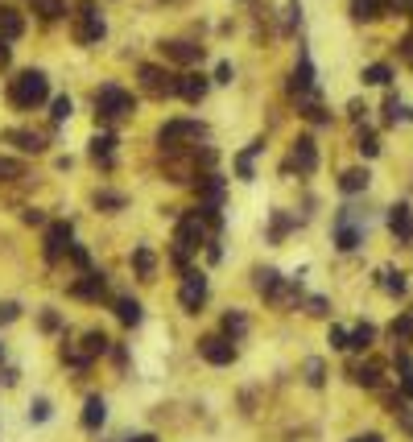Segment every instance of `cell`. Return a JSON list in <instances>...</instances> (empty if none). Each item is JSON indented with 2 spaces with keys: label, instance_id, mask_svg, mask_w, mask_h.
Instances as JSON below:
<instances>
[{
  "label": "cell",
  "instance_id": "1",
  "mask_svg": "<svg viewBox=\"0 0 413 442\" xmlns=\"http://www.w3.org/2000/svg\"><path fill=\"white\" fill-rule=\"evenodd\" d=\"M46 95H50V83H46V74H41V70H21V74L8 83V103H12V108H21V112H29V108L46 103Z\"/></svg>",
  "mask_w": 413,
  "mask_h": 442
},
{
  "label": "cell",
  "instance_id": "2",
  "mask_svg": "<svg viewBox=\"0 0 413 442\" xmlns=\"http://www.w3.org/2000/svg\"><path fill=\"white\" fill-rule=\"evenodd\" d=\"M137 108V99L124 91V87H116V83H103L99 91H95V116L99 120H120V116H128Z\"/></svg>",
  "mask_w": 413,
  "mask_h": 442
},
{
  "label": "cell",
  "instance_id": "3",
  "mask_svg": "<svg viewBox=\"0 0 413 442\" xmlns=\"http://www.w3.org/2000/svg\"><path fill=\"white\" fill-rule=\"evenodd\" d=\"M199 137H207V124H203V120H170V124H161V132H157V141H161L165 153H178L186 141H199Z\"/></svg>",
  "mask_w": 413,
  "mask_h": 442
},
{
  "label": "cell",
  "instance_id": "4",
  "mask_svg": "<svg viewBox=\"0 0 413 442\" xmlns=\"http://www.w3.org/2000/svg\"><path fill=\"white\" fill-rule=\"evenodd\" d=\"M137 74H141V87L149 95H178V74H170L161 66H141Z\"/></svg>",
  "mask_w": 413,
  "mask_h": 442
},
{
  "label": "cell",
  "instance_id": "5",
  "mask_svg": "<svg viewBox=\"0 0 413 442\" xmlns=\"http://www.w3.org/2000/svg\"><path fill=\"white\" fill-rule=\"evenodd\" d=\"M199 244H203V219H199V215H182V219H178V236H174V252L186 257V252H194Z\"/></svg>",
  "mask_w": 413,
  "mask_h": 442
},
{
  "label": "cell",
  "instance_id": "6",
  "mask_svg": "<svg viewBox=\"0 0 413 442\" xmlns=\"http://www.w3.org/2000/svg\"><path fill=\"white\" fill-rule=\"evenodd\" d=\"M335 244H339V252H356L364 244V228L352 223V207H343L335 219Z\"/></svg>",
  "mask_w": 413,
  "mask_h": 442
},
{
  "label": "cell",
  "instance_id": "7",
  "mask_svg": "<svg viewBox=\"0 0 413 442\" xmlns=\"http://www.w3.org/2000/svg\"><path fill=\"white\" fill-rule=\"evenodd\" d=\"M199 356H203L207 364H232V360H236V348H232L228 335H207V339H199Z\"/></svg>",
  "mask_w": 413,
  "mask_h": 442
},
{
  "label": "cell",
  "instance_id": "8",
  "mask_svg": "<svg viewBox=\"0 0 413 442\" xmlns=\"http://www.w3.org/2000/svg\"><path fill=\"white\" fill-rule=\"evenodd\" d=\"M74 37H79L83 46H91V41H99V37H103V17L95 12V4H91V0L79 8V29H74Z\"/></svg>",
  "mask_w": 413,
  "mask_h": 442
},
{
  "label": "cell",
  "instance_id": "9",
  "mask_svg": "<svg viewBox=\"0 0 413 442\" xmlns=\"http://www.w3.org/2000/svg\"><path fill=\"white\" fill-rule=\"evenodd\" d=\"M178 302H182L190 314H199V306L207 302V277H203V273H186V281H182V290H178Z\"/></svg>",
  "mask_w": 413,
  "mask_h": 442
},
{
  "label": "cell",
  "instance_id": "10",
  "mask_svg": "<svg viewBox=\"0 0 413 442\" xmlns=\"http://www.w3.org/2000/svg\"><path fill=\"white\" fill-rule=\"evenodd\" d=\"M161 54H165L170 62L190 66V62H199V58H203V46H194V41H161Z\"/></svg>",
  "mask_w": 413,
  "mask_h": 442
},
{
  "label": "cell",
  "instance_id": "11",
  "mask_svg": "<svg viewBox=\"0 0 413 442\" xmlns=\"http://www.w3.org/2000/svg\"><path fill=\"white\" fill-rule=\"evenodd\" d=\"M294 165L302 174H314L319 170V149H314V137H298L294 141Z\"/></svg>",
  "mask_w": 413,
  "mask_h": 442
},
{
  "label": "cell",
  "instance_id": "12",
  "mask_svg": "<svg viewBox=\"0 0 413 442\" xmlns=\"http://www.w3.org/2000/svg\"><path fill=\"white\" fill-rule=\"evenodd\" d=\"M103 290H108V277H103V273H95V269H87V273H83V281H74V285H70V294H74V298H87V302H95Z\"/></svg>",
  "mask_w": 413,
  "mask_h": 442
},
{
  "label": "cell",
  "instance_id": "13",
  "mask_svg": "<svg viewBox=\"0 0 413 442\" xmlns=\"http://www.w3.org/2000/svg\"><path fill=\"white\" fill-rule=\"evenodd\" d=\"M207 87H211L207 74H178V95H182L186 103H199V99L207 95Z\"/></svg>",
  "mask_w": 413,
  "mask_h": 442
},
{
  "label": "cell",
  "instance_id": "14",
  "mask_svg": "<svg viewBox=\"0 0 413 442\" xmlns=\"http://www.w3.org/2000/svg\"><path fill=\"white\" fill-rule=\"evenodd\" d=\"M66 248H70V223H54V228L46 232V257L58 261Z\"/></svg>",
  "mask_w": 413,
  "mask_h": 442
},
{
  "label": "cell",
  "instance_id": "15",
  "mask_svg": "<svg viewBox=\"0 0 413 442\" xmlns=\"http://www.w3.org/2000/svg\"><path fill=\"white\" fill-rule=\"evenodd\" d=\"M290 87H294L298 95H306V91L314 87V62H310V54H306V50L298 54V66H294V83H290Z\"/></svg>",
  "mask_w": 413,
  "mask_h": 442
},
{
  "label": "cell",
  "instance_id": "16",
  "mask_svg": "<svg viewBox=\"0 0 413 442\" xmlns=\"http://www.w3.org/2000/svg\"><path fill=\"white\" fill-rule=\"evenodd\" d=\"M21 33H25L21 12H17V8H8V4H0V41H17Z\"/></svg>",
  "mask_w": 413,
  "mask_h": 442
},
{
  "label": "cell",
  "instance_id": "17",
  "mask_svg": "<svg viewBox=\"0 0 413 442\" xmlns=\"http://www.w3.org/2000/svg\"><path fill=\"white\" fill-rule=\"evenodd\" d=\"M4 141H12L21 153H41L46 149V141L37 132H29V128H12V132H4Z\"/></svg>",
  "mask_w": 413,
  "mask_h": 442
},
{
  "label": "cell",
  "instance_id": "18",
  "mask_svg": "<svg viewBox=\"0 0 413 442\" xmlns=\"http://www.w3.org/2000/svg\"><path fill=\"white\" fill-rule=\"evenodd\" d=\"M199 199H203V207H219V199H223V178H219V174L199 178Z\"/></svg>",
  "mask_w": 413,
  "mask_h": 442
},
{
  "label": "cell",
  "instance_id": "19",
  "mask_svg": "<svg viewBox=\"0 0 413 442\" xmlns=\"http://www.w3.org/2000/svg\"><path fill=\"white\" fill-rule=\"evenodd\" d=\"M389 228H393L401 240H413V219H410V207H405V203H397V207L389 211Z\"/></svg>",
  "mask_w": 413,
  "mask_h": 442
},
{
  "label": "cell",
  "instance_id": "20",
  "mask_svg": "<svg viewBox=\"0 0 413 442\" xmlns=\"http://www.w3.org/2000/svg\"><path fill=\"white\" fill-rule=\"evenodd\" d=\"M368 182H372L368 170H347V174L339 178V190H343V194H360V190H368Z\"/></svg>",
  "mask_w": 413,
  "mask_h": 442
},
{
  "label": "cell",
  "instance_id": "21",
  "mask_svg": "<svg viewBox=\"0 0 413 442\" xmlns=\"http://www.w3.org/2000/svg\"><path fill=\"white\" fill-rule=\"evenodd\" d=\"M103 418H108L103 397H87V405H83V426H87V430H95V426H103Z\"/></svg>",
  "mask_w": 413,
  "mask_h": 442
},
{
  "label": "cell",
  "instance_id": "22",
  "mask_svg": "<svg viewBox=\"0 0 413 442\" xmlns=\"http://www.w3.org/2000/svg\"><path fill=\"white\" fill-rule=\"evenodd\" d=\"M116 319H120L124 327H137V323L145 319V310H141V302H132V298H120V302H116Z\"/></svg>",
  "mask_w": 413,
  "mask_h": 442
},
{
  "label": "cell",
  "instance_id": "23",
  "mask_svg": "<svg viewBox=\"0 0 413 442\" xmlns=\"http://www.w3.org/2000/svg\"><path fill=\"white\" fill-rule=\"evenodd\" d=\"M112 149H116V137H112V132H99V137L91 141V157L103 161V165H112Z\"/></svg>",
  "mask_w": 413,
  "mask_h": 442
},
{
  "label": "cell",
  "instance_id": "24",
  "mask_svg": "<svg viewBox=\"0 0 413 442\" xmlns=\"http://www.w3.org/2000/svg\"><path fill=\"white\" fill-rule=\"evenodd\" d=\"M372 339H376V327H372V323H360V327L347 335V348H352V352H364V348H372Z\"/></svg>",
  "mask_w": 413,
  "mask_h": 442
},
{
  "label": "cell",
  "instance_id": "25",
  "mask_svg": "<svg viewBox=\"0 0 413 442\" xmlns=\"http://www.w3.org/2000/svg\"><path fill=\"white\" fill-rule=\"evenodd\" d=\"M364 83H368V87H389V83H393V66H385V62L364 66Z\"/></svg>",
  "mask_w": 413,
  "mask_h": 442
},
{
  "label": "cell",
  "instance_id": "26",
  "mask_svg": "<svg viewBox=\"0 0 413 442\" xmlns=\"http://www.w3.org/2000/svg\"><path fill=\"white\" fill-rule=\"evenodd\" d=\"M261 149H265V141H252V145L236 157V170H240V178H244V182H252V157H256Z\"/></svg>",
  "mask_w": 413,
  "mask_h": 442
},
{
  "label": "cell",
  "instance_id": "27",
  "mask_svg": "<svg viewBox=\"0 0 413 442\" xmlns=\"http://www.w3.org/2000/svg\"><path fill=\"white\" fill-rule=\"evenodd\" d=\"M223 331H228V339L236 343V339H240V335L248 331V319H244L240 310H232V314H223Z\"/></svg>",
  "mask_w": 413,
  "mask_h": 442
},
{
  "label": "cell",
  "instance_id": "28",
  "mask_svg": "<svg viewBox=\"0 0 413 442\" xmlns=\"http://www.w3.org/2000/svg\"><path fill=\"white\" fill-rule=\"evenodd\" d=\"M103 352H108V335H103V331H91V335L83 339V356L91 360V356H103Z\"/></svg>",
  "mask_w": 413,
  "mask_h": 442
},
{
  "label": "cell",
  "instance_id": "29",
  "mask_svg": "<svg viewBox=\"0 0 413 442\" xmlns=\"http://www.w3.org/2000/svg\"><path fill=\"white\" fill-rule=\"evenodd\" d=\"M352 17H356V21H372V17H381V0H352Z\"/></svg>",
  "mask_w": 413,
  "mask_h": 442
},
{
  "label": "cell",
  "instance_id": "30",
  "mask_svg": "<svg viewBox=\"0 0 413 442\" xmlns=\"http://www.w3.org/2000/svg\"><path fill=\"white\" fill-rule=\"evenodd\" d=\"M356 149H360L364 157H376V153H381V141H376V132H368V128H364V132L356 137Z\"/></svg>",
  "mask_w": 413,
  "mask_h": 442
},
{
  "label": "cell",
  "instance_id": "31",
  "mask_svg": "<svg viewBox=\"0 0 413 442\" xmlns=\"http://www.w3.org/2000/svg\"><path fill=\"white\" fill-rule=\"evenodd\" d=\"M389 335H393V339H401V343H410V339H413V314H401V319L389 327Z\"/></svg>",
  "mask_w": 413,
  "mask_h": 442
},
{
  "label": "cell",
  "instance_id": "32",
  "mask_svg": "<svg viewBox=\"0 0 413 442\" xmlns=\"http://www.w3.org/2000/svg\"><path fill=\"white\" fill-rule=\"evenodd\" d=\"M33 8H37L46 21H58V17L66 12V4H62V0H33Z\"/></svg>",
  "mask_w": 413,
  "mask_h": 442
},
{
  "label": "cell",
  "instance_id": "33",
  "mask_svg": "<svg viewBox=\"0 0 413 442\" xmlns=\"http://www.w3.org/2000/svg\"><path fill=\"white\" fill-rule=\"evenodd\" d=\"M132 265H137L141 277H153V252H149V248H137V252H132Z\"/></svg>",
  "mask_w": 413,
  "mask_h": 442
},
{
  "label": "cell",
  "instance_id": "34",
  "mask_svg": "<svg viewBox=\"0 0 413 442\" xmlns=\"http://www.w3.org/2000/svg\"><path fill=\"white\" fill-rule=\"evenodd\" d=\"M352 376H356V385H364V389H376V385H381V372H376L372 364H368V368H356Z\"/></svg>",
  "mask_w": 413,
  "mask_h": 442
},
{
  "label": "cell",
  "instance_id": "35",
  "mask_svg": "<svg viewBox=\"0 0 413 442\" xmlns=\"http://www.w3.org/2000/svg\"><path fill=\"white\" fill-rule=\"evenodd\" d=\"M21 174H25V165H21V161L0 157V182H12V178H21Z\"/></svg>",
  "mask_w": 413,
  "mask_h": 442
},
{
  "label": "cell",
  "instance_id": "36",
  "mask_svg": "<svg viewBox=\"0 0 413 442\" xmlns=\"http://www.w3.org/2000/svg\"><path fill=\"white\" fill-rule=\"evenodd\" d=\"M66 116H70V99H66V95H58V99L50 103V120H54V124H62Z\"/></svg>",
  "mask_w": 413,
  "mask_h": 442
},
{
  "label": "cell",
  "instance_id": "37",
  "mask_svg": "<svg viewBox=\"0 0 413 442\" xmlns=\"http://www.w3.org/2000/svg\"><path fill=\"white\" fill-rule=\"evenodd\" d=\"M95 207H112V211H120V207H124V194H112V190H99V194H95Z\"/></svg>",
  "mask_w": 413,
  "mask_h": 442
},
{
  "label": "cell",
  "instance_id": "38",
  "mask_svg": "<svg viewBox=\"0 0 413 442\" xmlns=\"http://www.w3.org/2000/svg\"><path fill=\"white\" fill-rule=\"evenodd\" d=\"M381 285H385V290H389V294H397V298H401V294H405V277H401V273H393V269H389V273H385V281H381Z\"/></svg>",
  "mask_w": 413,
  "mask_h": 442
},
{
  "label": "cell",
  "instance_id": "39",
  "mask_svg": "<svg viewBox=\"0 0 413 442\" xmlns=\"http://www.w3.org/2000/svg\"><path fill=\"white\" fill-rule=\"evenodd\" d=\"M29 418H33V422H46V418H50V401H46V397H37V401L29 405Z\"/></svg>",
  "mask_w": 413,
  "mask_h": 442
},
{
  "label": "cell",
  "instance_id": "40",
  "mask_svg": "<svg viewBox=\"0 0 413 442\" xmlns=\"http://www.w3.org/2000/svg\"><path fill=\"white\" fill-rule=\"evenodd\" d=\"M397 116H401V99H397V95H389V99H385V120H389V124H397Z\"/></svg>",
  "mask_w": 413,
  "mask_h": 442
},
{
  "label": "cell",
  "instance_id": "41",
  "mask_svg": "<svg viewBox=\"0 0 413 442\" xmlns=\"http://www.w3.org/2000/svg\"><path fill=\"white\" fill-rule=\"evenodd\" d=\"M298 17H302V4H298V0H290V4H285V29H294V21H298Z\"/></svg>",
  "mask_w": 413,
  "mask_h": 442
},
{
  "label": "cell",
  "instance_id": "42",
  "mask_svg": "<svg viewBox=\"0 0 413 442\" xmlns=\"http://www.w3.org/2000/svg\"><path fill=\"white\" fill-rule=\"evenodd\" d=\"M66 252H70V261H74L79 269H87V248H83V244H70Z\"/></svg>",
  "mask_w": 413,
  "mask_h": 442
},
{
  "label": "cell",
  "instance_id": "43",
  "mask_svg": "<svg viewBox=\"0 0 413 442\" xmlns=\"http://www.w3.org/2000/svg\"><path fill=\"white\" fill-rule=\"evenodd\" d=\"M17 314H21V306H17V302H0V323H12Z\"/></svg>",
  "mask_w": 413,
  "mask_h": 442
},
{
  "label": "cell",
  "instance_id": "44",
  "mask_svg": "<svg viewBox=\"0 0 413 442\" xmlns=\"http://www.w3.org/2000/svg\"><path fill=\"white\" fill-rule=\"evenodd\" d=\"M215 83H232V62H219V66H215Z\"/></svg>",
  "mask_w": 413,
  "mask_h": 442
},
{
  "label": "cell",
  "instance_id": "45",
  "mask_svg": "<svg viewBox=\"0 0 413 442\" xmlns=\"http://www.w3.org/2000/svg\"><path fill=\"white\" fill-rule=\"evenodd\" d=\"M331 348H339V352H343V348H347V331H339V327H331Z\"/></svg>",
  "mask_w": 413,
  "mask_h": 442
},
{
  "label": "cell",
  "instance_id": "46",
  "mask_svg": "<svg viewBox=\"0 0 413 442\" xmlns=\"http://www.w3.org/2000/svg\"><path fill=\"white\" fill-rule=\"evenodd\" d=\"M306 116H310V120H314V124H331V116H327V112H323V108H306Z\"/></svg>",
  "mask_w": 413,
  "mask_h": 442
},
{
  "label": "cell",
  "instance_id": "47",
  "mask_svg": "<svg viewBox=\"0 0 413 442\" xmlns=\"http://www.w3.org/2000/svg\"><path fill=\"white\" fill-rule=\"evenodd\" d=\"M310 385H323V364L319 360H310Z\"/></svg>",
  "mask_w": 413,
  "mask_h": 442
},
{
  "label": "cell",
  "instance_id": "48",
  "mask_svg": "<svg viewBox=\"0 0 413 442\" xmlns=\"http://www.w3.org/2000/svg\"><path fill=\"white\" fill-rule=\"evenodd\" d=\"M310 314H327V298H310Z\"/></svg>",
  "mask_w": 413,
  "mask_h": 442
},
{
  "label": "cell",
  "instance_id": "49",
  "mask_svg": "<svg viewBox=\"0 0 413 442\" xmlns=\"http://www.w3.org/2000/svg\"><path fill=\"white\" fill-rule=\"evenodd\" d=\"M41 327H46V331H58V314L46 310V314H41Z\"/></svg>",
  "mask_w": 413,
  "mask_h": 442
},
{
  "label": "cell",
  "instance_id": "50",
  "mask_svg": "<svg viewBox=\"0 0 413 442\" xmlns=\"http://www.w3.org/2000/svg\"><path fill=\"white\" fill-rule=\"evenodd\" d=\"M401 389H405V397L413 401V372H405V376H401Z\"/></svg>",
  "mask_w": 413,
  "mask_h": 442
},
{
  "label": "cell",
  "instance_id": "51",
  "mask_svg": "<svg viewBox=\"0 0 413 442\" xmlns=\"http://www.w3.org/2000/svg\"><path fill=\"white\" fill-rule=\"evenodd\" d=\"M401 58H413V37H405V41H401Z\"/></svg>",
  "mask_w": 413,
  "mask_h": 442
},
{
  "label": "cell",
  "instance_id": "52",
  "mask_svg": "<svg viewBox=\"0 0 413 442\" xmlns=\"http://www.w3.org/2000/svg\"><path fill=\"white\" fill-rule=\"evenodd\" d=\"M0 66H8V46L0 41Z\"/></svg>",
  "mask_w": 413,
  "mask_h": 442
},
{
  "label": "cell",
  "instance_id": "53",
  "mask_svg": "<svg viewBox=\"0 0 413 442\" xmlns=\"http://www.w3.org/2000/svg\"><path fill=\"white\" fill-rule=\"evenodd\" d=\"M352 442H381V434H360V439H352Z\"/></svg>",
  "mask_w": 413,
  "mask_h": 442
},
{
  "label": "cell",
  "instance_id": "54",
  "mask_svg": "<svg viewBox=\"0 0 413 442\" xmlns=\"http://www.w3.org/2000/svg\"><path fill=\"white\" fill-rule=\"evenodd\" d=\"M128 442H157L153 434H137V439H128Z\"/></svg>",
  "mask_w": 413,
  "mask_h": 442
},
{
  "label": "cell",
  "instance_id": "55",
  "mask_svg": "<svg viewBox=\"0 0 413 442\" xmlns=\"http://www.w3.org/2000/svg\"><path fill=\"white\" fill-rule=\"evenodd\" d=\"M410 17H413V4H410Z\"/></svg>",
  "mask_w": 413,
  "mask_h": 442
}]
</instances>
